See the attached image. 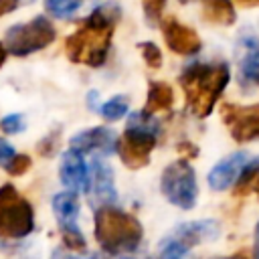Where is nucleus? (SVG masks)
<instances>
[{"mask_svg": "<svg viewBox=\"0 0 259 259\" xmlns=\"http://www.w3.org/2000/svg\"><path fill=\"white\" fill-rule=\"evenodd\" d=\"M117 20H119L117 4L109 2L97 6L89 14V18L81 24V28L65 40V53L69 61L87 67H101L107 59Z\"/></svg>", "mask_w": 259, "mask_h": 259, "instance_id": "f257e3e1", "label": "nucleus"}, {"mask_svg": "<svg viewBox=\"0 0 259 259\" xmlns=\"http://www.w3.org/2000/svg\"><path fill=\"white\" fill-rule=\"evenodd\" d=\"M231 69L227 63H190L180 73V87L186 107L196 117H206L214 109L217 99L229 85Z\"/></svg>", "mask_w": 259, "mask_h": 259, "instance_id": "f03ea898", "label": "nucleus"}, {"mask_svg": "<svg viewBox=\"0 0 259 259\" xmlns=\"http://www.w3.org/2000/svg\"><path fill=\"white\" fill-rule=\"evenodd\" d=\"M93 223H95V239L99 247L109 255L134 253L142 243L144 231L140 221L115 206L101 204L95 210Z\"/></svg>", "mask_w": 259, "mask_h": 259, "instance_id": "7ed1b4c3", "label": "nucleus"}, {"mask_svg": "<svg viewBox=\"0 0 259 259\" xmlns=\"http://www.w3.org/2000/svg\"><path fill=\"white\" fill-rule=\"evenodd\" d=\"M156 140L158 123L152 121V115H146L142 111L132 113L123 136L115 142V152L127 168L138 170L150 162V154L156 148Z\"/></svg>", "mask_w": 259, "mask_h": 259, "instance_id": "20e7f679", "label": "nucleus"}, {"mask_svg": "<svg viewBox=\"0 0 259 259\" xmlns=\"http://www.w3.org/2000/svg\"><path fill=\"white\" fill-rule=\"evenodd\" d=\"M57 32L47 16H36L24 24H14L6 30L4 47L14 57H26L30 53L47 49L55 40Z\"/></svg>", "mask_w": 259, "mask_h": 259, "instance_id": "39448f33", "label": "nucleus"}, {"mask_svg": "<svg viewBox=\"0 0 259 259\" xmlns=\"http://www.w3.org/2000/svg\"><path fill=\"white\" fill-rule=\"evenodd\" d=\"M160 190L168 202L180 206L184 210L196 204V172L188 164V160H176L168 164L160 176Z\"/></svg>", "mask_w": 259, "mask_h": 259, "instance_id": "423d86ee", "label": "nucleus"}, {"mask_svg": "<svg viewBox=\"0 0 259 259\" xmlns=\"http://www.w3.org/2000/svg\"><path fill=\"white\" fill-rule=\"evenodd\" d=\"M217 237H219V225L214 221L184 223L160 243V255L180 257V255L188 253L190 247H194L202 241H208V239H217Z\"/></svg>", "mask_w": 259, "mask_h": 259, "instance_id": "0eeeda50", "label": "nucleus"}, {"mask_svg": "<svg viewBox=\"0 0 259 259\" xmlns=\"http://www.w3.org/2000/svg\"><path fill=\"white\" fill-rule=\"evenodd\" d=\"M34 229V210L26 198L18 192L6 202L0 214V237L4 239H24Z\"/></svg>", "mask_w": 259, "mask_h": 259, "instance_id": "6e6552de", "label": "nucleus"}, {"mask_svg": "<svg viewBox=\"0 0 259 259\" xmlns=\"http://www.w3.org/2000/svg\"><path fill=\"white\" fill-rule=\"evenodd\" d=\"M223 121L227 123L235 142L245 144L259 140V103L253 105H223Z\"/></svg>", "mask_w": 259, "mask_h": 259, "instance_id": "1a4fd4ad", "label": "nucleus"}, {"mask_svg": "<svg viewBox=\"0 0 259 259\" xmlns=\"http://www.w3.org/2000/svg\"><path fill=\"white\" fill-rule=\"evenodd\" d=\"M59 176H61V182L67 190H73L77 194L87 192L89 184H91V178H89L87 164L83 160V152H79L75 148H69L67 152H63L61 166H59Z\"/></svg>", "mask_w": 259, "mask_h": 259, "instance_id": "9d476101", "label": "nucleus"}, {"mask_svg": "<svg viewBox=\"0 0 259 259\" xmlns=\"http://www.w3.org/2000/svg\"><path fill=\"white\" fill-rule=\"evenodd\" d=\"M162 32H164V40H166V45H168V49L172 53H178V55H194V53L200 51V45L202 42H200L198 34L190 26L178 22L176 18H168L162 24Z\"/></svg>", "mask_w": 259, "mask_h": 259, "instance_id": "9b49d317", "label": "nucleus"}, {"mask_svg": "<svg viewBox=\"0 0 259 259\" xmlns=\"http://www.w3.org/2000/svg\"><path fill=\"white\" fill-rule=\"evenodd\" d=\"M115 134L107 127H89L71 138V148L83 154H99L107 156L115 150Z\"/></svg>", "mask_w": 259, "mask_h": 259, "instance_id": "f8f14e48", "label": "nucleus"}, {"mask_svg": "<svg viewBox=\"0 0 259 259\" xmlns=\"http://www.w3.org/2000/svg\"><path fill=\"white\" fill-rule=\"evenodd\" d=\"M247 164V154L245 152H235L221 160L210 172H208V184L212 190H227L229 186L235 184L239 172Z\"/></svg>", "mask_w": 259, "mask_h": 259, "instance_id": "ddd939ff", "label": "nucleus"}, {"mask_svg": "<svg viewBox=\"0 0 259 259\" xmlns=\"http://www.w3.org/2000/svg\"><path fill=\"white\" fill-rule=\"evenodd\" d=\"M241 47H243V55L239 61L241 79L245 83L259 85V36L247 34L241 40Z\"/></svg>", "mask_w": 259, "mask_h": 259, "instance_id": "4468645a", "label": "nucleus"}, {"mask_svg": "<svg viewBox=\"0 0 259 259\" xmlns=\"http://www.w3.org/2000/svg\"><path fill=\"white\" fill-rule=\"evenodd\" d=\"M93 198L99 204H109L115 200L113 170L101 160L93 162Z\"/></svg>", "mask_w": 259, "mask_h": 259, "instance_id": "2eb2a0df", "label": "nucleus"}, {"mask_svg": "<svg viewBox=\"0 0 259 259\" xmlns=\"http://www.w3.org/2000/svg\"><path fill=\"white\" fill-rule=\"evenodd\" d=\"M53 210L61 225V229H75L79 217V198L77 192L67 190L53 196Z\"/></svg>", "mask_w": 259, "mask_h": 259, "instance_id": "dca6fc26", "label": "nucleus"}, {"mask_svg": "<svg viewBox=\"0 0 259 259\" xmlns=\"http://www.w3.org/2000/svg\"><path fill=\"white\" fill-rule=\"evenodd\" d=\"M172 103H174L172 87L168 83H162V81H152L148 87V97H146L142 113L154 115L158 111H168L172 107Z\"/></svg>", "mask_w": 259, "mask_h": 259, "instance_id": "f3484780", "label": "nucleus"}, {"mask_svg": "<svg viewBox=\"0 0 259 259\" xmlns=\"http://www.w3.org/2000/svg\"><path fill=\"white\" fill-rule=\"evenodd\" d=\"M204 20L221 26H231L237 20V12L231 0H202Z\"/></svg>", "mask_w": 259, "mask_h": 259, "instance_id": "a211bd4d", "label": "nucleus"}, {"mask_svg": "<svg viewBox=\"0 0 259 259\" xmlns=\"http://www.w3.org/2000/svg\"><path fill=\"white\" fill-rule=\"evenodd\" d=\"M259 182V158L247 162L243 166V170L239 172L237 180H235V194L237 196H245L249 190H253Z\"/></svg>", "mask_w": 259, "mask_h": 259, "instance_id": "6ab92c4d", "label": "nucleus"}, {"mask_svg": "<svg viewBox=\"0 0 259 259\" xmlns=\"http://www.w3.org/2000/svg\"><path fill=\"white\" fill-rule=\"evenodd\" d=\"M127 107H130L127 97H125V95H115L113 99H109V101H105V103L101 105L99 113H101V117L107 119V121H117V119H121V117L127 113Z\"/></svg>", "mask_w": 259, "mask_h": 259, "instance_id": "aec40b11", "label": "nucleus"}, {"mask_svg": "<svg viewBox=\"0 0 259 259\" xmlns=\"http://www.w3.org/2000/svg\"><path fill=\"white\" fill-rule=\"evenodd\" d=\"M81 8V0H45V10L57 18H67Z\"/></svg>", "mask_w": 259, "mask_h": 259, "instance_id": "412c9836", "label": "nucleus"}, {"mask_svg": "<svg viewBox=\"0 0 259 259\" xmlns=\"http://www.w3.org/2000/svg\"><path fill=\"white\" fill-rule=\"evenodd\" d=\"M166 6V0H144L142 2V8H144V18L150 26H156L160 24V18H162V10Z\"/></svg>", "mask_w": 259, "mask_h": 259, "instance_id": "4be33fe9", "label": "nucleus"}, {"mask_svg": "<svg viewBox=\"0 0 259 259\" xmlns=\"http://www.w3.org/2000/svg\"><path fill=\"white\" fill-rule=\"evenodd\" d=\"M138 49H140V53H142V57H144V61H146L148 67L158 69L162 65V53H160V49L154 42H150V40L148 42H140Z\"/></svg>", "mask_w": 259, "mask_h": 259, "instance_id": "5701e85b", "label": "nucleus"}, {"mask_svg": "<svg viewBox=\"0 0 259 259\" xmlns=\"http://www.w3.org/2000/svg\"><path fill=\"white\" fill-rule=\"evenodd\" d=\"M61 237H63L65 247H69L73 251H83L85 249V237L81 235V231L77 227L75 229H61Z\"/></svg>", "mask_w": 259, "mask_h": 259, "instance_id": "b1692460", "label": "nucleus"}, {"mask_svg": "<svg viewBox=\"0 0 259 259\" xmlns=\"http://www.w3.org/2000/svg\"><path fill=\"white\" fill-rule=\"evenodd\" d=\"M30 156L28 154H14L12 158H10V162L4 166L6 168V172L8 174H12V176H20V174H24L28 168H30Z\"/></svg>", "mask_w": 259, "mask_h": 259, "instance_id": "393cba45", "label": "nucleus"}, {"mask_svg": "<svg viewBox=\"0 0 259 259\" xmlns=\"http://www.w3.org/2000/svg\"><path fill=\"white\" fill-rule=\"evenodd\" d=\"M24 127V119L20 113H10L0 121V130L4 134H18Z\"/></svg>", "mask_w": 259, "mask_h": 259, "instance_id": "a878e982", "label": "nucleus"}, {"mask_svg": "<svg viewBox=\"0 0 259 259\" xmlns=\"http://www.w3.org/2000/svg\"><path fill=\"white\" fill-rule=\"evenodd\" d=\"M57 142H59V132L49 134L45 140L38 142V148H36L38 154H40V156H53L55 150H57Z\"/></svg>", "mask_w": 259, "mask_h": 259, "instance_id": "bb28decb", "label": "nucleus"}, {"mask_svg": "<svg viewBox=\"0 0 259 259\" xmlns=\"http://www.w3.org/2000/svg\"><path fill=\"white\" fill-rule=\"evenodd\" d=\"M14 154H16V152H14L12 144H10V142H6L4 138H0V166H6Z\"/></svg>", "mask_w": 259, "mask_h": 259, "instance_id": "cd10ccee", "label": "nucleus"}, {"mask_svg": "<svg viewBox=\"0 0 259 259\" xmlns=\"http://www.w3.org/2000/svg\"><path fill=\"white\" fill-rule=\"evenodd\" d=\"M18 190L12 186V184H4V186H0V214H2V210H4V206H6V202L16 194Z\"/></svg>", "mask_w": 259, "mask_h": 259, "instance_id": "c85d7f7f", "label": "nucleus"}, {"mask_svg": "<svg viewBox=\"0 0 259 259\" xmlns=\"http://www.w3.org/2000/svg\"><path fill=\"white\" fill-rule=\"evenodd\" d=\"M18 2H20V0H0V16H4V14H8V12H12V10H16Z\"/></svg>", "mask_w": 259, "mask_h": 259, "instance_id": "c756f323", "label": "nucleus"}, {"mask_svg": "<svg viewBox=\"0 0 259 259\" xmlns=\"http://www.w3.org/2000/svg\"><path fill=\"white\" fill-rule=\"evenodd\" d=\"M255 257H259V223L255 225Z\"/></svg>", "mask_w": 259, "mask_h": 259, "instance_id": "7c9ffc66", "label": "nucleus"}, {"mask_svg": "<svg viewBox=\"0 0 259 259\" xmlns=\"http://www.w3.org/2000/svg\"><path fill=\"white\" fill-rule=\"evenodd\" d=\"M6 55H8V51H6V47L0 42V67L4 65V61H6Z\"/></svg>", "mask_w": 259, "mask_h": 259, "instance_id": "2f4dec72", "label": "nucleus"}, {"mask_svg": "<svg viewBox=\"0 0 259 259\" xmlns=\"http://www.w3.org/2000/svg\"><path fill=\"white\" fill-rule=\"evenodd\" d=\"M239 4H241V6H249V8H251V6H259V0H239Z\"/></svg>", "mask_w": 259, "mask_h": 259, "instance_id": "473e14b6", "label": "nucleus"}, {"mask_svg": "<svg viewBox=\"0 0 259 259\" xmlns=\"http://www.w3.org/2000/svg\"><path fill=\"white\" fill-rule=\"evenodd\" d=\"M255 190H257V192H259V182H257V186H255Z\"/></svg>", "mask_w": 259, "mask_h": 259, "instance_id": "72a5a7b5", "label": "nucleus"}, {"mask_svg": "<svg viewBox=\"0 0 259 259\" xmlns=\"http://www.w3.org/2000/svg\"><path fill=\"white\" fill-rule=\"evenodd\" d=\"M180 2H184V4H186V2H190V0H180Z\"/></svg>", "mask_w": 259, "mask_h": 259, "instance_id": "f704fd0d", "label": "nucleus"}]
</instances>
